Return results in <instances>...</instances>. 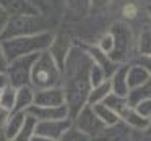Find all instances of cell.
I'll list each match as a JSON object with an SVG mask.
<instances>
[{
  "label": "cell",
  "instance_id": "6da1fadb",
  "mask_svg": "<svg viewBox=\"0 0 151 141\" xmlns=\"http://www.w3.org/2000/svg\"><path fill=\"white\" fill-rule=\"evenodd\" d=\"M91 65L93 60L86 52L85 46L75 41L62 67V83H60V88L65 94V104L68 107L70 118L85 104H88V92L91 88L88 73Z\"/></svg>",
  "mask_w": 151,
  "mask_h": 141
},
{
  "label": "cell",
  "instance_id": "7a4b0ae2",
  "mask_svg": "<svg viewBox=\"0 0 151 141\" xmlns=\"http://www.w3.org/2000/svg\"><path fill=\"white\" fill-rule=\"evenodd\" d=\"M54 37V31H44L37 34H29V36H17L2 39V47L5 50L8 62L21 55H31V54H39L42 50H47L50 46V41Z\"/></svg>",
  "mask_w": 151,
  "mask_h": 141
},
{
  "label": "cell",
  "instance_id": "3957f363",
  "mask_svg": "<svg viewBox=\"0 0 151 141\" xmlns=\"http://www.w3.org/2000/svg\"><path fill=\"white\" fill-rule=\"evenodd\" d=\"M60 83H62V68L55 63V60L50 57L47 50L39 52L31 68L29 86L34 91H37V89L60 86Z\"/></svg>",
  "mask_w": 151,
  "mask_h": 141
},
{
  "label": "cell",
  "instance_id": "277c9868",
  "mask_svg": "<svg viewBox=\"0 0 151 141\" xmlns=\"http://www.w3.org/2000/svg\"><path fill=\"white\" fill-rule=\"evenodd\" d=\"M57 28L59 26L54 21H50L49 18H46L41 13L17 15V16H10L0 41L17 36H29V34L44 33V31H55Z\"/></svg>",
  "mask_w": 151,
  "mask_h": 141
},
{
  "label": "cell",
  "instance_id": "5b68a950",
  "mask_svg": "<svg viewBox=\"0 0 151 141\" xmlns=\"http://www.w3.org/2000/svg\"><path fill=\"white\" fill-rule=\"evenodd\" d=\"M114 37V47H112L111 57L115 63H128L130 60V52L132 46H133V31L124 21H115L109 29Z\"/></svg>",
  "mask_w": 151,
  "mask_h": 141
},
{
  "label": "cell",
  "instance_id": "8992f818",
  "mask_svg": "<svg viewBox=\"0 0 151 141\" xmlns=\"http://www.w3.org/2000/svg\"><path fill=\"white\" fill-rule=\"evenodd\" d=\"M37 54H31V55H21L17 59L10 60L7 67V76L8 83L15 88L29 84V76H31V68L36 60Z\"/></svg>",
  "mask_w": 151,
  "mask_h": 141
},
{
  "label": "cell",
  "instance_id": "52a82bcc",
  "mask_svg": "<svg viewBox=\"0 0 151 141\" xmlns=\"http://www.w3.org/2000/svg\"><path fill=\"white\" fill-rule=\"evenodd\" d=\"M72 125L76 127L78 130H81L83 133H86L91 140L98 138L101 135V131L104 130V123L98 118V115L94 114L93 107L89 104H85L75 115L72 117Z\"/></svg>",
  "mask_w": 151,
  "mask_h": 141
},
{
  "label": "cell",
  "instance_id": "ba28073f",
  "mask_svg": "<svg viewBox=\"0 0 151 141\" xmlns=\"http://www.w3.org/2000/svg\"><path fill=\"white\" fill-rule=\"evenodd\" d=\"M75 44V39H73L72 33L68 29H63V28H57L54 31V37L50 41V46L47 47V52L50 54L55 63L62 68L63 63H65V59L68 55L72 46Z\"/></svg>",
  "mask_w": 151,
  "mask_h": 141
},
{
  "label": "cell",
  "instance_id": "9c48e42d",
  "mask_svg": "<svg viewBox=\"0 0 151 141\" xmlns=\"http://www.w3.org/2000/svg\"><path fill=\"white\" fill-rule=\"evenodd\" d=\"M89 13V0H63L62 21L76 24L83 21Z\"/></svg>",
  "mask_w": 151,
  "mask_h": 141
},
{
  "label": "cell",
  "instance_id": "30bf717a",
  "mask_svg": "<svg viewBox=\"0 0 151 141\" xmlns=\"http://www.w3.org/2000/svg\"><path fill=\"white\" fill-rule=\"evenodd\" d=\"M29 4L50 21L60 26L63 16V0H29Z\"/></svg>",
  "mask_w": 151,
  "mask_h": 141
},
{
  "label": "cell",
  "instance_id": "8fae6325",
  "mask_svg": "<svg viewBox=\"0 0 151 141\" xmlns=\"http://www.w3.org/2000/svg\"><path fill=\"white\" fill-rule=\"evenodd\" d=\"M28 115L34 118L36 122L42 120H60V118H68V107L67 104L63 105H55V107H42V105H31L26 110Z\"/></svg>",
  "mask_w": 151,
  "mask_h": 141
},
{
  "label": "cell",
  "instance_id": "7c38bea8",
  "mask_svg": "<svg viewBox=\"0 0 151 141\" xmlns=\"http://www.w3.org/2000/svg\"><path fill=\"white\" fill-rule=\"evenodd\" d=\"M72 125V118H60V120H42L36 122V128L34 133L42 135V136L52 138V140H59L62 133Z\"/></svg>",
  "mask_w": 151,
  "mask_h": 141
},
{
  "label": "cell",
  "instance_id": "4fadbf2b",
  "mask_svg": "<svg viewBox=\"0 0 151 141\" xmlns=\"http://www.w3.org/2000/svg\"><path fill=\"white\" fill-rule=\"evenodd\" d=\"M63 104H65V94H63V89L60 86L34 91V105L55 107V105H63Z\"/></svg>",
  "mask_w": 151,
  "mask_h": 141
},
{
  "label": "cell",
  "instance_id": "5bb4252c",
  "mask_svg": "<svg viewBox=\"0 0 151 141\" xmlns=\"http://www.w3.org/2000/svg\"><path fill=\"white\" fill-rule=\"evenodd\" d=\"M93 141H133V136H132V130L120 120L115 125L106 127L101 135Z\"/></svg>",
  "mask_w": 151,
  "mask_h": 141
},
{
  "label": "cell",
  "instance_id": "9a60e30c",
  "mask_svg": "<svg viewBox=\"0 0 151 141\" xmlns=\"http://www.w3.org/2000/svg\"><path fill=\"white\" fill-rule=\"evenodd\" d=\"M127 68H128V63H119L117 68L109 76L112 92H115L119 96H125V97H127L128 91H130L128 89V83H127Z\"/></svg>",
  "mask_w": 151,
  "mask_h": 141
},
{
  "label": "cell",
  "instance_id": "2e32d148",
  "mask_svg": "<svg viewBox=\"0 0 151 141\" xmlns=\"http://www.w3.org/2000/svg\"><path fill=\"white\" fill-rule=\"evenodd\" d=\"M86 49V52L89 54V57H91V60L96 63V65H99L102 70L106 72V75H107V78L112 75V72H114L115 68H117L119 63H115L114 60L111 59V57L107 55V54H104L102 50H99L98 47L94 46V44H83Z\"/></svg>",
  "mask_w": 151,
  "mask_h": 141
},
{
  "label": "cell",
  "instance_id": "e0dca14e",
  "mask_svg": "<svg viewBox=\"0 0 151 141\" xmlns=\"http://www.w3.org/2000/svg\"><path fill=\"white\" fill-rule=\"evenodd\" d=\"M120 120L124 122L132 131H145L148 127H150V123H151V120L141 117V115L138 114L132 105H128V107L120 114Z\"/></svg>",
  "mask_w": 151,
  "mask_h": 141
},
{
  "label": "cell",
  "instance_id": "ac0fdd59",
  "mask_svg": "<svg viewBox=\"0 0 151 141\" xmlns=\"http://www.w3.org/2000/svg\"><path fill=\"white\" fill-rule=\"evenodd\" d=\"M0 8H4L10 16L37 13V10L29 4V0H0Z\"/></svg>",
  "mask_w": 151,
  "mask_h": 141
},
{
  "label": "cell",
  "instance_id": "d6986e66",
  "mask_svg": "<svg viewBox=\"0 0 151 141\" xmlns=\"http://www.w3.org/2000/svg\"><path fill=\"white\" fill-rule=\"evenodd\" d=\"M26 115H28L26 112H10L4 128H2V135H4L7 140H12V138L21 130V127L24 125Z\"/></svg>",
  "mask_w": 151,
  "mask_h": 141
},
{
  "label": "cell",
  "instance_id": "ffe728a7",
  "mask_svg": "<svg viewBox=\"0 0 151 141\" xmlns=\"http://www.w3.org/2000/svg\"><path fill=\"white\" fill-rule=\"evenodd\" d=\"M34 104V89L29 84L17 88V97L12 112H26Z\"/></svg>",
  "mask_w": 151,
  "mask_h": 141
},
{
  "label": "cell",
  "instance_id": "44dd1931",
  "mask_svg": "<svg viewBox=\"0 0 151 141\" xmlns=\"http://www.w3.org/2000/svg\"><path fill=\"white\" fill-rule=\"evenodd\" d=\"M150 78V73L146 72L141 63L138 62H130L127 68V83H128V89H133L137 86H140L141 83H145Z\"/></svg>",
  "mask_w": 151,
  "mask_h": 141
},
{
  "label": "cell",
  "instance_id": "7402d4cb",
  "mask_svg": "<svg viewBox=\"0 0 151 141\" xmlns=\"http://www.w3.org/2000/svg\"><path fill=\"white\" fill-rule=\"evenodd\" d=\"M94 110V114L98 115V118L104 123V127H111V125H115L120 122V117L119 114H115L112 109H109L104 102H96V104H89Z\"/></svg>",
  "mask_w": 151,
  "mask_h": 141
},
{
  "label": "cell",
  "instance_id": "603a6c76",
  "mask_svg": "<svg viewBox=\"0 0 151 141\" xmlns=\"http://www.w3.org/2000/svg\"><path fill=\"white\" fill-rule=\"evenodd\" d=\"M138 57H151V24H145L141 28L137 39Z\"/></svg>",
  "mask_w": 151,
  "mask_h": 141
},
{
  "label": "cell",
  "instance_id": "cb8c5ba5",
  "mask_svg": "<svg viewBox=\"0 0 151 141\" xmlns=\"http://www.w3.org/2000/svg\"><path fill=\"white\" fill-rule=\"evenodd\" d=\"M127 99L130 105H135L138 101H143V99H151V76L145 83H141L140 86L130 89L127 94Z\"/></svg>",
  "mask_w": 151,
  "mask_h": 141
},
{
  "label": "cell",
  "instance_id": "d4e9b609",
  "mask_svg": "<svg viewBox=\"0 0 151 141\" xmlns=\"http://www.w3.org/2000/svg\"><path fill=\"white\" fill-rule=\"evenodd\" d=\"M112 92L111 89V83H109V78L106 81L99 83L96 86H91L88 92V104H96V102H102L109 94Z\"/></svg>",
  "mask_w": 151,
  "mask_h": 141
},
{
  "label": "cell",
  "instance_id": "484cf974",
  "mask_svg": "<svg viewBox=\"0 0 151 141\" xmlns=\"http://www.w3.org/2000/svg\"><path fill=\"white\" fill-rule=\"evenodd\" d=\"M102 102H104L109 109H112L115 114H119V117H120L122 112L130 105L128 104V99L125 97V96H119V94H115V92H111Z\"/></svg>",
  "mask_w": 151,
  "mask_h": 141
},
{
  "label": "cell",
  "instance_id": "4316f807",
  "mask_svg": "<svg viewBox=\"0 0 151 141\" xmlns=\"http://www.w3.org/2000/svg\"><path fill=\"white\" fill-rule=\"evenodd\" d=\"M34 128H36V120L31 115H26V122L21 127V130L12 138L10 141H31L34 136Z\"/></svg>",
  "mask_w": 151,
  "mask_h": 141
},
{
  "label": "cell",
  "instance_id": "83f0119b",
  "mask_svg": "<svg viewBox=\"0 0 151 141\" xmlns=\"http://www.w3.org/2000/svg\"><path fill=\"white\" fill-rule=\"evenodd\" d=\"M15 97H17V88L12 84H7L4 89H0V105L7 110H13Z\"/></svg>",
  "mask_w": 151,
  "mask_h": 141
},
{
  "label": "cell",
  "instance_id": "f1b7e54d",
  "mask_svg": "<svg viewBox=\"0 0 151 141\" xmlns=\"http://www.w3.org/2000/svg\"><path fill=\"white\" fill-rule=\"evenodd\" d=\"M59 141H93V140L86 133H83L81 130H78L76 127L70 125V127L62 133V136L59 138Z\"/></svg>",
  "mask_w": 151,
  "mask_h": 141
},
{
  "label": "cell",
  "instance_id": "f546056e",
  "mask_svg": "<svg viewBox=\"0 0 151 141\" xmlns=\"http://www.w3.org/2000/svg\"><path fill=\"white\" fill-rule=\"evenodd\" d=\"M96 47H98L99 50H102L104 54H111L112 47H114V37H112V33L111 31H106V33H102L101 36L96 39V42H93Z\"/></svg>",
  "mask_w": 151,
  "mask_h": 141
},
{
  "label": "cell",
  "instance_id": "4dcf8cb0",
  "mask_svg": "<svg viewBox=\"0 0 151 141\" xmlns=\"http://www.w3.org/2000/svg\"><path fill=\"white\" fill-rule=\"evenodd\" d=\"M88 79H89V86H96V84H99V83L106 81V79H107V75H106V72L101 67L93 62L91 68H89V73H88Z\"/></svg>",
  "mask_w": 151,
  "mask_h": 141
},
{
  "label": "cell",
  "instance_id": "1f68e13d",
  "mask_svg": "<svg viewBox=\"0 0 151 141\" xmlns=\"http://www.w3.org/2000/svg\"><path fill=\"white\" fill-rule=\"evenodd\" d=\"M141 117L151 120V99H143V101H138L135 105H132Z\"/></svg>",
  "mask_w": 151,
  "mask_h": 141
},
{
  "label": "cell",
  "instance_id": "d6a6232c",
  "mask_svg": "<svg viewBox=\"0 0 151 141\" xmlns=\"http://www.w3.org/2000/svg\"><path fill=\"white\" fill-rule=\"evenodd\" d=\"M114 0H89V13L104 11Z\"/></svg>",
  "mask_w": 151,
  "mask_h": 141
},
{
  "label": "cell",
  "instance_id": "836d02e7",
  "mask_svg": "<svg viewBox=\"0 0 151 141\" xmlns=\"http://www.w3.org/2000/svg\"><path fill=\"white\" fill-rule=\"evenodd\" d=\"M8 20H10V15H8L7 11L4 10V8H0V37H2V34H4L5 28H7Z\"/></svg>",
  "mask_w": 151,
  "mask_h": 141
},
{
  "label": "cell",
  "instance_id": "e575fe53",
  "mask_svg": "<svg viewBox=\"0 0 151 141\" xmlns=\"http://www.w3.org/2000/svg\"><path fill=\"white\" fill-rule=\"evenodd\" d=\"M7 67H8V59L5 55V50L2 47V42H0V73H5L7 72Z\"/></svg>",
  "mask_w": 151,
  "mask_h": 141
},
{
  "label": "cell",
  "instance_id": "d590c367",
  "mask_svg": "<svg viewBox=\"0 0 151 141\" xmlns=\"http://www.w3.org/2000/svg\"><path fill=\"white\" fill-rule=\"evenodd\" d=\"M133 62L141 63V65H143L145 68H146V72L150 73V76H151V57H137V59H135Z\"/></svg>",
  "mask_w": 151,
  "mask_h": 141
},
{
  "label": "cell",
  "instance_id": "8d00e7d4",
  "mask_svg": "<svg viewBox=\"0 0 151 141\" xmlns=\"http://www.w3.org/2000/svg\"><path fill=\"white\" fill-rule=\"evenodd\" d=\"M8 115H10V110H7V109H4L2 105H0V131H2V128H4Z\"/></svg>",
  "mask_w": 151,
  "mask_h": 141
},
{
  "label": "cell",
  "instance_id": "74e56055",
  "mask_svg": "<svg viewBox=\"0 0 151 141\" xmlns=\"http://www.w3.org/2000/svg\"><path fill=\"white\" fill-rule=\"evenodd\" d=\"M7 84H10V83H8V76H7V73H0V89H4Z\"/></svg>",
  "mask_w": 151,
  "mask_h": 141
},
{
  "label": "cell",
  "instance_id": "f35d334b",
  "mask_svg": "<svg viewBox=\"0 0 151 141\" xmlns=\"http://www.w3.org/2000/svg\"><path fill=\"white\" fill-rule=\"evenodd\" d=\"M31 141H59V140H52V138H47V136H42V135H36L34 133L33 140Z\"/></svg>",
  "mask_w": 151,
  "mask_h": 141
},
{
  "label": "cell",
  "instance_id": "ab89813d",
  "mask_svg": "<svg viewBox=\"0 0 151 141\" xmlns=\"http://www.w3.org/2000/svg\"><path fill=\"white\" fill-rule=\"evenodd\" d=\"M146 15H148V21H150V24H151V2H150V5L146 7Z\"/></svg>",
  "mask_w": 151,
  "mask_h": 141
},
{
  "label": "cell",
  "instance_id": "60d3db41",
  "mask_svg": "<svg viewBox=\"0 0 151 141\" xmlns=\"http://www.w3.org/2000/svg\"><path fill=\"white\" fill-rule=\"evenodd\" d=\"M0 141H10V140H7V138L4 136V135H0Z\"/></svg>",
  "mask_w": 151,
  "mask_h": 141
},
{
  "label": "cell",
  "instance_id": "b9f144b4",
  "mask_svg": "<svg viewBox=\"0 0 151 141\" xmlns=\"http://www.w3.org/2000/svg\"><path fill=\"white\" fill-rule=\"evenodd\" d=\"M0 135H2V131H0Z\"/></svg>",
  "mask_w": 151,
  "mask_h": 141
}]
</instances>
